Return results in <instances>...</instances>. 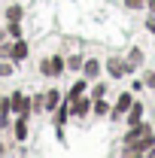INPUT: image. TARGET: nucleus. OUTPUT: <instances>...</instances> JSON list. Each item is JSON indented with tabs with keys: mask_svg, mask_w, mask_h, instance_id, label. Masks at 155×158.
I'll list each match as a JSON object with an SVG mask.
<instances>
[{
	"mask_svg": "<svg viewBox=\"0 0 155 158\" xmlns=\"http://www.w3.org/2000/svg\"><path fill=\"white\" fill-rule=\"evenodd\" d=\"M131 103H134V94H131V91H119L116 103L110 106V122H125L128 110H131Z\"/></svg>",
	"mask_w": 155,
	"mask_h": 158,
	"instance_id": "1",
	"label": "nucleus"
},
{
	"mask_svg": "<svg viewBox=\"0 0 155 158\" xmlns=\"http://www.w3.org/2000/svg\"><path fill=\"white\" fill-rule=\"evenodd\" d=\"M64 70H67V64H64L61 55H49V58L40 61V73H43V76H49V79H58Z\"/></svg>",
	"mask_w": 155,
	"mask_h": 158,
	"instance_id": "2",
	"label": "nucleus"
},
{
	"mask_svg": "<svg viewBox=\"0 0 155 158\" xmlns=\"http://www.w3.org/2000/svg\"><path fill=\"white\" fill-rule=\"evenodd\" d=\"M91 94H88V91H85V94H82V98H76V100H70V116L76 118V122H82V118L85 116H91Z\"/></svg>",
	"mask_w": 155,
	"mask_h": 158,
	"instance_id": "3",
	"label": "nucleus"
},
{
	"mask_svg": "<svg viewBox=\"0 0 155 158\" xmlns=\"http://www.w3.org/2000/svg\"><path fill=\"white\" fill-rule=\"evenodd\" d=\"M107 73H110V79H125L128 73H131V67H128V61H125V58L110 55V58H107Z\"/></svg>",
	"mask_w": 155,
	"mask_h": 158,
	"instance_id": "4",
	"label": "nucleus"
},
{
	"mask_svg": "<svg viewBox=\"0 0 155 158\" xmlns=\"http://www.w3.org/2000/svg\"><path fill=\"white\" fill-rule=\"evenodd\" d=\"M27 128H31V113H15V122H12V137L24 143L27 140Z\"/></svg>",
	"mask_w": 155,
	"mask_h": 158,
	"instance_id": "5",
	"label": "nucleus"
},
{
	"mask_svg": "<svg viewBox=\"0 0 155 158\" xmlns=\"http://www.w3.org/2000/svg\"><path fill=\"white\" fill-rule=\"evenodd\" d=\"M146 134H152V125H149V122H137V125H128V131H125L122 143H131V140L146 137Z\"/></svg>",
	"mask_w": 155,
	"mask_h": 158,
	"instance_id": "6",
	"label": "nucleus"
},
{
	"mask_svg": "<svg viewBox=\"0 0 155 158\" xmlns=\"http://www.w3.org/2000/svg\"><path fill=\"white\" fill-rule=\"evenodd\" d=\"M61 100H64V98H61V91L55 88V85H52V88H46V91H43V113H55Z\"/></svg>",
	"mask_w": 155,
	"mask_h": 158,
	"instance_id": "7",
	"label": "nucleus"
},
{
	"mask_svg": "<svg viewBox=\"0 0 155 158\" xmlns=\"http://www.w3.org/2000/svg\"><path fill=\"white\" fill-rule=\"evenodd\" d=\"M9 110L12 113H31V98L24 91H12L9 94Z\"/></svg>",
	"mask_w": 155,
	"mask_h": 158,
	"instance_id": "8",
	"label": "nucleus"
},
{
	"mask_svg": "<svg viewBox=\"0 0 155 158\" xmlns=\"http://www.w3.org/2000/svg\"><path fill=\"white\" fill-rule=\"evenodd\" d=\"M52 116H55V118H52V122H55V131H61V128L70 122V100H61L58 110H55Z\"/></svg>",
	"mask_w": 155,
	"mask_h": 158,
	"instance_id": "9",
	"label": "nucleus"
},
{
	"mask_svg": "<svg viewBox=\"0 0 155 158\" xmlns=\"http://www.w3.org/2000/svg\"><path fill=\"white\" fill-rule=\"evenodd\" d=\"M100 70H103V64L97 58H85L82 61V76L85 79H100Z\"/></svg>",
	"mask_w": 155,
	"mask_h": 158,
	"instance_id": "10",
	"label": "nucleus"
},
{
	"mask_svg": "<svg viewBox=\"0 0 155 158\" xmlns=\"http://www.w3.org/2000/svg\"><path fill=\"white\" fill-rule=\"evenodd\" d=\"M125 61H128V67H131V73H134V70H140V67H143L146 55H143V49H140V46H131V52L125 55Z\"/></svg>",
	"mask_w": 155,
	"mask_h": 158,
	"instance_id": "11",
	"label": "nucleus"
},
{
	"mask_svg": "<svg viewBox=\"0 0 155 158\" xmlns=\"http://www.w3.org/2000/svg\"><path fill=\"white\" fill-rule=\"evenodd\" d=\"M85 91H88V79H85V76H79L76 82H73V88L64 94V100H76V98H82Z\"/></svg>",
	"mask_w": 155,
	"mask_h": 158,
	"instance_id": "12",
	"label": "nucleus"
},
{
	"mask_svg": "<svg viewBox=\"0 0 155 158\" xmlns=\"http://www.w3.org/2000/svg\"><path fill=\"white\" fill-rule=\"evenodd\" d=\"M91 116H94V118H107V116H110V103H107V98H94V100H91Z\"/></svg>",
	"mask_w": 155,
	"mask_h": 158,
	"instance_id": "13",
	"label": "nucleus"
},
{
	"mask_svg": "<svg viewBox=\"0 0 155 158\" xmlns=\"http://www.w3.org/2000/svg\"><path fill=\"white\" fill-rule=\"evenodd\" d=\"M27 58V43H24V40H12V61H15V64H19V61H24Z\"/></svg>",
	"mask_w": 155,
	"mask_h": 158,
	"instance_id": "14",
	"label": "nucleus"
},
{
	"mask_svg": "<svg viewBox=\"0 0 155 158\" xmlns=\"http://www.w3.org/2000/svg\"><path fill=\"white\" fill-rule=\"evenodd\" d=\"M125 122H128V125H137V122H143V103H140V100H134V103H131V110H128Z\"/></svg>",
	"mask_w": 155,
	"mask_h": 158,
	"instance_id": "15",
	"label": "nucleus"
},
{
	"mask_svg": "<svg viewBox=\"0 0 155 158\" xmlns=\"http://www.w3.org/2000/svg\"><path fill=\"white\" fill-rule=\"evenodd\" d=\"M64 64L70 73H82V55H70V58H64Z\"/></svg>",
	"mask_w": 155,
	"mask_h": 158,
	"instance_id": "16",
	"label": "nucleus"
},
{
	"mask_svg": "<svg viewBox=\"0 0 155 158\" xmlns=\"http://www.w3.org/2000/svg\"><path fill=\"white\" fill-rule=\"evenodd\" d=\"M15 73V61L12 58H0V76H12Z\"/></svg>",
	"mask_w": 155,
	"mask_h": 158,
	"instance_id": "17",
	"label": "nucleus"
},
{
	"mask_svg": "<svg viewBox=\"0 0 155 158\" xmlns=\"http://www.w3.org/2000/svg\"><path fill=\"white\" fill-rule=\"evenodd\" d=\"M88 94H91V98H107V82H100V79H94V85L88 88Z\"/></svg>",
	"mask_w": 155,
	"mask_h": 158,
	"instance_id": "18",
	"label": "nucleus"
},
{
	"mask_svg": "<svg viewBox=\"0 0 155 158\" xmlns=\"http://www.w3.org/2000/svg\"><path fill=\"white\" fill-rule=\"evenodd\" d=\"M3 15H6V21H21V6H19V3L6 6V12H3Z\"/></svg>",
	"mask_w": 155,
	"mask_h": 158,
	"instance_id": "19",
	"label": "nucleus"
},
{
	"mask_svg": "<svg viewBox=\"0 0 155 158\" xmlns=\"http://www.w3.org/2000/svg\"><path fill=\"white\" fill-rule=\"evenodd\" d=\"M6 34H9L12 40H19L21 37V24L19 21H6Z\"/></svg>",
	"mask_w": 155,
	"mask_h": 158,
	"instance_id": "20",
	"label": "nucleus"
},
{
	"mask_svg": "<svg viewBox=\"0 0 155 158\" xmlns=\"http://www.w3.org/2000/svg\"><path fill=\"white\" fill-rule=\"evenodd\" d=\"M125 6H128V9H143L146 0H125Z\"/></svg>",
	"mask_w": 155,
	"mask_h": 158,
	"instance_id": "21",
	"label": "nucleus"
},
{
	"mask_svg": "<svg viewBox=\"0 0 155 158\" xmlns=\"http://www.w3.org/2000/svg\"><path fill=\"white\" fill-rule=\"evenodd\" d=\"M146 31H149V34H155V12L146 19Z\"/></svg>",
	"mask_w": 155,
	"mask_h": 158,
	"instance_id": "22",
	"label": "nucleus"
},
{
	"mask_svg": "<svg viewBox=\"0 0 155 158\" xmlns=\"http://www.w3.org/2000/svg\"><path fill=\"white\" fill-rule=\"evenodd\" d=\"M146 85H149V88H155V70H149V73H146Z\"/></svg>",
	"mask_w": 155,
	"mask_h": 158,
	"instance_id": "23",
	"label": "nucleus"
},
{
	"mask_svg": "<svg viewBox=\"0 0 155 158\" xmlns=\"http://www.w3.org/2000/svg\"><path fill=\"white\" fill-rule=\"evenodd\" d=\"M146 9H149V12H155V0H146Z\"/></svg>",
	"mask_w": 155,
	"mask_h": 158,
	"instance_id": "24",
	"label": "nucleus"
}]
</instances>
